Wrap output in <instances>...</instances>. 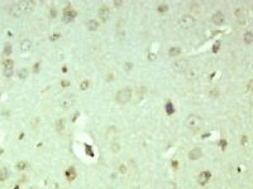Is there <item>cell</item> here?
<instances>
[{
  "label": "cell",
  "instance_id": "6da1fadb",
  "mask_svg": "<svg viewBox=\"0 0 253 189\" xmlns=\"http://www.w3.org/2000/svg\"><path fill=\"white\" fill-rule=\"evenodd\" d=\"M204 121H202V117H200L199 115H189L186 119V126L190 130H199Z\"/></svg>",
  "mask_w": 253,
  "mask_h": 189
},
{
  "label": "cell",
  "instance_id": "7a4b0ae2",
  "mask_svg": "<svg viewBox=\"0 0 253 189\" xmlns=\"http://www.w3.org/2000/svg\"><path fill=\"white\" fill-rule=\"evenodd\" d=\"M130 98H132V90H130L129 87L121 88V90L118 91L116 95H115V100H116V102H119V103L129 102Z\"/></svg>",
  "mask_w": 253,
  "mask_h": 189
},
{
  "label": "cell",
  "instance_id": "3957f363",
  "mask_svg": "<svg viewBox=\"0 0 253 189\" xmlns=\"http://www.w3.org/2000/svg\"><path fill=\"white\" fill-rule=\"evenodd\" d=\"M195 23H196L195 18H194L192 15H189V14L182 15L179 19V27L182 28V29H186V30L187 29H191L194 25H195Z\"/></svg>",
  "mask_w": 253,
  "mask_h": 189
},
{
  "label": "cell",
  "instance_id": "277c9868",
  "mask_svg": "<svg viewBox=\"0 0 253 189\" xmlns=\"http://www.w3.org/2000/svg\"><path fill=\"white\" fill-rule=\"evenodd\" d=\"M172 68H174V71H176V72L182 73L189 68V61L186 59V58L176 59L174 63H172Z\"/></svg>",
  "mask_w": 253,
  "mask_h": 189
},
{
  "label": "cell",
  "instance_id": "5b68a950",
  "mask_svg": "<svg viewBox=\"0 0 253 189\" xmlns=\"http://www.w3.org/2000/svg\"><path fill=\"white\" fill-rule=\"evenodd\" d=\"M9 13H10L11 16H14V18H18V16H20L23 13H25L24 1L23 3H15V4H13V5L10 6V9H9Z\"/></svg>",
  "mask_w": 253,
  "mask_h": 189
},
{
  "label": "cell",
  "instance_id": "8992f818",
  "mask_svg": "<svg viewBox=\"0 0 253 189\" xmlns=\"http://www.w3.org/2000/svg\"><path fill=\"white\" fill-rule=\"evenodd\" d=\"M76 16V10L72 9V6H67L63 10V22L69 23V22H72Z\"/></svg>",
  "mask_w": 253,
  "mask_h": 189
},
{
  "label": "cell",
  "instance_id": "52a82bcc",
  "mask_svg": "<svg viewBox=\"0 0 253 189\" xmlns=\"http://www.w3.org/2000/svg\"><path fill=\"white\" fill-rule=\"evenodd\" d=\"M98 14H99V18L101 19V22H106L109 19V16H110V9L106 5H103V6H100Z\"/></svg>",
  "mask_w": 253,
  "mask_h": 189
},
{
  "label": "cell",
  "instance_id": "ba28073f",
  "mask_svg": "<svg viewBox=\"0 0 253 189\" xmlns=\"http://www.w3.org/2000/svg\"><path fill=\"white\" fill-rule=\"evenodd\" d=\"M212 20H213V23H214L215 25H222L223 23H224V20H225L224 14H223L222 11H217V13H214L213 16H212Z\"/></svg>",
  "mask_w": 253,
  "mask_h": 189
},
{
  "label": "cell",
  "instance_id": "9c48e42d",
  "mask_svg": "<svg viewBox=\"0 0 253 189\" xmlns=\"http://www.w3.org/2000/svg\"><path fill=\"white\" fill-rule=\"evenodd\" d=\"M210 178H212V173L210 171H202V173L199 174V178H197V180H199V183L201 184V185H204V184H206L210 180Z\"/></svg>",
  "mask_w": 253,
  "mask_h": 189
},
{
  "label": "cell",
  "instance_id": "30bf717a",
  "mask_svg": "<svg viewBox=\"0 0 253 189\" xmlns=\"http://www.w3.org/2000/svg\"><path fill=\"white\" fill-rule=\"evenodd\" d=\"M201 156H202V151L199 148L192 149L189 153V159H190V160H197V159H200Z\"/></svg>",
  "mask_w": 253,
  "mask_h": 189
},
{
  "label": "cell",
  "instance_id": "8fae6325",
  "mask_svg": "<svg viewBox=\"0 0 253 189\" xmlns=\"http://www.w3.org/2000/svg\"><path fill=\"white\" fill-rule=\"evenodd\" d=\"M74 101H75V100H74L72 96H66V97L61 101V106H62L63 108H70V107L74 105Z\"/></svg>",
  "mask_w": 253,
  "mask_h": 189
},
{
  "label": "cell",
  "instance_id": "7c38bea8",
  "mask_svg": "<svg viewBox=\"0 0 253 189\" xmlns=\"http://www.w3.org/2000/svg\"><path fill=\"white\" fill-rule=\"evenodd\" d=\"M86 27H87L89 30H96V29L99 28V22L95 19H90V20H87Z\"/></svg>",
  "mask_w": 253,
  "mask_h": 189
},
{
  "label": "cell",
  "instance_id": "4fadbf2b",
  "mask_svg": "<svg viewBox=\"0 0 253 189\" xmlns=\"http://www.w3.org/2000/svg\"><path fill=\"white\" fill-rule=\"evenodd\" d=\"M31 48H32V43H31V40L24 39V40L20 42V49H22L23 52H27V50H29Z\"/></svg>",
  "mask_w": 253,
  "mask_h": 189
},
{
  "label": "cell",
  "instance_id": "5bb4252c",
  "mask_svg": "<svg viewBox=\"0 0 253 189\" xmlns=\"http://www.w3.org/2000/svg\"><path fill=\"white\" fill-rule=\"evenodd\" d=\"M235 16H237L238 19H244V18H247V10L246 9H243V8H238L237 10H235Z\"/></svg>",
  "mask_w": 253,
  "mask_h": 189
},
{
  "label": "cell",
  "instance_id": "9a60e30c",
  "mask_svg": "<svg viewBox=\"0 0 253 189\" xmlns=\"http://www.w3.org/2000/svg\"><path fill=\"white\" fill-rule=\"evenodd\" d=\"M76 170H75V168H69L67 169V171H66V178L69 179V180H74L75 178H76Z\"/></svg>",
  "mask_w": 253,
  "mask_h": 189
},
{
  "label": "cell",
  "instance_id": "2e32d148",
  "mask_svg": "<svg viewBox=\"0 0 253 189\" xmlns=\"http://www.w3.org/2000/svg\"><path fill=\"white\" fill-rule=\"evenodd\" d=\"M181 54V48L180 47H172L168 50V56L170 57H177Z\"/></svg>",
  "mask_w": 253,
  "mask_h": 189
},
{
  "label": "cell",
  "instance_id": "e0dca14e",
  "mask_svg": "<svg viewBox=\"0 0 253 189\" xmlns=\"http://www.w3.org/2000/svg\"><path fill=\"white\" fill-rule=\"evenodd\" d=\"M56 130H57L58 132H61V131L65 130V120H63V119H58L56 121Z\"/></svg>",
  "mask_w": 253,
  "mask_h": 189
},
{
  "label": "cell",
  "instance_id": "ac0fdd59",
  "mask_svg": "<svg viewBox=\"0 0 253 189\" xmlns=\"http://www.w3.org/2000/svg\"><path fill=\"white\" fill-rule=\"evenodd\" d=\"M243 39H244V42H246L247 44H251L253 42V33L252 32H246L244 33V35H243Z\"/></svg>",
  "mask_w": 253,
  "mask_h": 189
},
{
  "label": "cell",
  "instance_id": "d6986e66",
  "mask_svg": "<svg viewBox=\"0 0 253 189\" xmlns=\"http://www.w3.org/2000/svg\"><path fill=\"white\" fill-rule=\"evenodd\" d=\"M13 73H14V71H13V67H4V71H3V74L4 77L6 78H10Z\"/></svg>",
  "mask_w": 253,
  "mask_h": 189
},
{
  "label": "cell",
  "instance_id": "ffe728a7",
  "mask_svg": "<svg viewBox=\"0 0 253 189\" xmlns=\"http://www.w3.org/2000/svg\"><path fill=\"white\" fill-rule=\"evenodd\" d=\"M28 73H29V71L27 68H20L19 72H18V77L22 78V79H25L27 78V76H28Z\"/></svg>",
  "mask_w": 253,
  "mask_h": 189
},
{
  "label": "cell",
  "instance_id": "44dd1931",
  "mask_svg": "<svg viewBox=\"0 0 253 189\" xmlns=\"http://www.w3.org/2000/svg\"><path fill=\"white\" fill-rule=\"evenodd\" d=\"M8 175H9V171H8L6 168H3V169H0V180H5V179H8Z\"/></svg>",
  "mask_w": 253,
  "mask_h": 189
},
{
  "label": "cell",
  "instance_id": "7402d4cb",
  "mask_svg": "<svg viewBox=\"0 0 253 189\" xmlns=\"http://www.w3.org/2000/svg\"><path fill=\"white\" fill-rule=\"evenodd\" d=\"M174 111H175V108H174V105H172V102H168L166 103V112L168 113V115H171V113H174Z\"/></svg>",
  "mask_w": 253,
  "mask_h": 189
},
{
  "label": "cell",
  "instance_id": "603a6c76",
  "mask_svg": "<svg viewBox=\"0 0 253 189\" xmlns=\"http://www.w3.org/2000/svg\"><path fill=\"white\" fill-rule=\"evenodd\" d=\"M89 87H90V82H89L87 79H86V81H82L81 83H80V88H81L82 91H86Z\"/></svg>",
  "mask_w": 253,
  "mask_h": 189
},
{
  "label": "cell",
  "instance_id": "cb8c5ba5",
  "mask_svg": "<svg viewBox=\"0 0 253 189\" xmlns=\"http://www.w3.org/2000/svg\"><path fill=\"white\" fill-rule=\"evenodd\" d=\"M110 148H111V151H113V153H119V150H120V145L118 144V142H113Z\"/></svg>",
  "mask_w": 253,
  "mask_h": 189
},
{
  "label": "cell",
  "instance_id": "d4e9b609",
  "mask_svg": "<svg viewBox=\"0 0 253 189\" xmlns=\"http://www.w3.org/2000/svg\"><path fill=\"white\" fill-rule=\"evenodd\" d=\"M168 10V6L166 5V4H159L158 5V11L159 13H164V11H167Z\"/></svg>",
  "mask_w": 253,
  "mask_h": 189
},
{
  "label": "cell",
  "instance_id": "484cf974",
  "mask_svg": "<svg viewBox=\"0 0 253 189\" xmlns=\"http://www.w3.org/2000/svg\"><path fill=\"white\" fill-rule=\"evenodd\" d=\"M10 53H11V45L6 44L5 45V50H4V56H10Z\"/></svg>",
  "mask_w": 253,
  "mask_h": 189
},
{
  "label": "cell",
  "instance_id": "4316f807",
  "mask_svg": "<svg viewBox=\"0 0 253 189\" xmlns=\"http://www.w3.org/2000/svg\"><path fill=\"white\" fill-rule=\"evenodd\" d=\"M27 166H28V164H27V163H24V161H22V163H18V164H16V168H18L19 170H23L24 168H27Z\"/></svg>",
  "mask_w": 253,
  "mask_h": 189
},
{
  "label": "cell",
  "instance_id": "83f0119b",
  "mask_svg": "<svg viewBox=\"0 0 253 189\" xmlns=\"http://www.w3.org/2000/svg\"><path fill=\"white\" fill-rule=\"evenodd\" d=\"M124 68H125V71H128V72H129V71L133 68V63L132 62H126L125 64H124Z\"/></svg>",
  "mask_w": 253,
  "mask_h": 189
},
{
  "label": "cell",
  "instance_id": "f1b7e54d",
  "mask_svg": "<svg viewBox=\"0 0 253 189\" xmlns=\"http://www.w3.org/2000/svg\"><path fill=\"white\" fill-rule=\"evenodd\" d=\"M13 64H14V63H13L11 59H5L4 61V67H13Z\"/></svg>",
  "mask_w": 253,
  "mask_h": 189
},
{
  "label": "cell",
  "instance_id": "f546056e",
  "mask_svg": "<svg viewBox=\"0 0 253 189\" xmlns=\"http://www.w3.org/2000/svg\"><path fill=\"white\" fill-rule=\"evenodd\" d=\"M39 67H41V63H36L34 67H33V72H34V73L39 72Z\"/></svg>",
  "mask_w": 253,
  "mask_h": 189
},
{
  "label": "cell",
  "instance_id": "4dcf8cb0",
  "mask_svg": "<svg viewBox=\"0 0 253 189\" xmlns=\"http://www.w3.org/2000/svg\"><path fill=\"white\" fill-rule=\"evenodd\" d=\"M218 93H219V92H218V90H217V88H215L214 91H212V92H210V96H212L213 98H215V97H217V96H218Z\"/></svg>",
  "mask_w": 253,
  "mask_h": 189
},
{
  "label": "cell",
  "instance_id": "1f68e13d",
  "mask_svg": "<svg viewBox=\"0 0 253 189\" xmlns=\"http://www.w3.org/2000/svg\"><path fill=\"white\" fill-rule=\"evenodd\" d=\"M49 16H51V18H56V9H51Z\"/></svg>",
  "mask_w": 253,
  "mask_h": 189
},
{
  "label": "cell",
  "instance_id": "d6a6232c",
  "mask_svg": "<svg viewBox=\"0 0 253 189\" xmlns=\"http://www.w3.org/2000/svg\"><path fill=\"white\" fill-rule=\"evenodd\" d=\"M60 37H61V34H58V33H57V34H54V35L51 37V39H52V40H56V39H58Z\"/></svg>",
  "mask_w": 253,
  "mask_h": 189
},
{
  "label": "cell",
  "instance_id": "836d02e7",
  "mask_svg": "<svg viewBox=\"0 0 253 189\" xmlns=\"http://www.w3.org/2000/svg\"><path fill=\"white\" fill-rule=\"evenodd\" d=\"M219 45H220V43H219V42H218V43H217V44H215V45H214V49H213V50H214V52H217V50L219 49Z\"/></svg>",
  "mask_w": 253,
  "mask_h": 189
},
{
  "label": "cell",
  "instance_id": "e575fe53",
  "mask_svg": "<svg viewBox=\"0 0 253 189\" xmlns=\"http://www.w3.org/2000/svg\"><path fill=\"white\" fill-rule=\"evenodd\" d=\"M225 145H227V141H225V140H222V141H220V146H222L223 149H224Z\"/></svg>",
  "mask_w": 253,
  "mask_h": 189
},
{
  "label": "cell",
  "instance_id": "d590c367",
  "mask_svg": "<svg viewBox=\"0 0 253 189\" xmlns=\"http://www.w3.org/2000/svg\"><path fill=\"white\" fill-rule=\"evenodd\" d=\"M119 170L121 171V173H125V166H124V165H120V168H119Z\"/></svg>",
  "mask_w": 253,
  "mask_h": 189
},
{
  "label": "cell",
  "instance_id": "8d00e7d4",
  "mask_svg": "<svg viewBox=\"0 0 253 189\" xmlns=\"http://www.w3.org/2000/svg\"><path fill=\"white\" fill-rule=\"evenodd\" d=\"M69 85H70V82H69V81H63V82H62V86H65V87H67Z\"/></svg>",
  "mask_w": 253,
  "mask_h": 189
},
{
  "label": "cell",
  "instance_id": "74e56055",
  "mask_svg": "<svg viewBox=\"0 0 253 189\" xmlns=\"http://www.w3.org/2000/svg\"><path fill=\"white\" fill-rule=\"evenodd\" d=\"M246 141H247V136H243L242 137V144H243V142H246Z\"/></svg>",
  "mask_w": 253,
  "mask_h": 189
},
{
  "label": "cell",
  "instance_id": "f35d334b",
  "mask_svg": "<svg viewBox=\"0 0 253 189\" xmlns=\"http://www.w3.org/2000/svg\"><path fill=\"white\" fill-rule=\"evenodd\" d=\"M29 189H33V188H29Z\"/></svg>",
  "mask_w": 253,
  "mask_h": 189
}]
</instances>
